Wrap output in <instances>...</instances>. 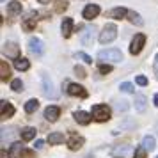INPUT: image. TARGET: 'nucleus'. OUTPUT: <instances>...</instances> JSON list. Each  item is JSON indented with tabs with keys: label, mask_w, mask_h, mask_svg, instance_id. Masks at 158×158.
Returning <instances> with one entry per match:
<instances>
[{
	"label": "nucleus",
	"mask_w": 158,
	"mask_h": 158,
	"mask_svg": "<svg viewBox=\"0 0 158 158\" xmlns=\"http://www.w3.org/2000/svg\"><path fill=\"white\" fill-rule=\"evenodd\" d=\"M115 37H117V27H115L114 23H107L105 27H103V30L100 32V43L101 44H108L112 43Z\"/></svg>",
	"instance_id": "f257e3e1"
},
{
	"label": "nucleus",
	"mask_w": 158,
	"mask_h": 158,
	"mask_svg": "<svg viewBox=\"0 0 158 158\" xmlns=\"http://www.w3.org/2000/svg\"><path fill=\"white\" fill-rule=\"evenodd\" d=\"M98 59L103 60V62H121L123 60V53L121 50H117V48H108V50H101L98 53Z\"/></svg>",
	"instance_id": "f03ea898"
},
{
	"label": "nucleus",
	"mask_w": 158,
	"mask_h": 158,
	"mask_svg": "<svg viewBox=\"0 0 158 158\" xmlns=\"http://www.w3.org/2000/svg\"><path fill=\"white\" fill-rule=\"evenodd\" d=\"M91 115H93L94 121L105 123V121H108V119H110V108H108L107 105H94Z\"/></svg>",
	"instance_id": "7ed1b4c3"
},
{
	"label": "nucleus",
	"mask_w": 158,
	"mask_h": 158,
	"mask_svg": "<svg viewBox=\"0 0 158 158\" xmlns=\"http://www.w3.org/2000/svg\"><path fill=\"white\" fill-rule=\"evenodd\" d=\"M144 43H146V36H144V34H137V36L133 37L131 44H130V53H131V55L140 53L142 48H144Z\"/></svg>",
	"instance_id": "20e7f679"
},
{
	"label": "nucleus",
	"mask_w": 158,
	"mask_h": 158,
	"mask_svg": "<svg viewBox=\"0 0 158 158\" xmlns=\"http://www.w3.org/2000/svg\"><path fill=\"white\" fill-rule=\"evenodd\" d=\"M41 82H43V94L46 98H57V93L53 91V82L48 75H43L41 77Z\"/></svg>",
	"instance_id": "39448f33"
},
{
	"label": "nucleus",
	"mask_w": 158,
	"mask_h": 158,
	"mask_svg": "<svg viewBox=\"0 0 158 158\" xmlns=\"http://www.w3.org/2000/svg\"><path fill=\"white\" fill-rule=\"evenodd\" d=\"M2 52H4V55H7L9 59H20V46L16 43H11V41H7V43L4 44V48H2Z\"/></svg>",
	"instance_id": "423d86ee"
},
{
	"label": "nucleus",
	"mask_w": 158,
	"mask_h": 158,
	"mask_svg": "<svg viewBox=\"0 0 158 158\" xmlns=\"http://www.w3.org/2000/svg\"><path fill=\"white\" fill-rule=\"evenodd\" d=\"M94 34H96V29L93 27H85L84 29V32H82V36H80V41H82V44L84 46H93L94 43Z\"/></svg>",
	"instance_id": "0eeeda50"
},
{
	"label": "nucleus",
	"mask_w": 158,
	"mask_h": 158,
	"mask_svg": "<svg viewBox=\"0 0 158 158\" xmlns=\"http://www.w3.org/2000/svg\"><path fill=\"white\" fill-rule=\"evenodd\" d=\"M29 50H30V53H34V55H43V52H44L43 41H41L39 37H30L29 39Z\"/></svg>",
	"instance_id": "6e6552de"
},
{
	"label": "nucleus",
	"mask_w": 158,
	"mask_h": 158,
	"mask_svg": "<svg viewBox=\"0 0 158 158\" xmlns=\"http://www.w3.org/2000/svg\"><path fill=\"white\" fill-rule=\"evenodd\" d=\"M59 115H60V108L55 107V105H50V107H46L44 110V119L50 123H55L59 119Z\"/></svg>",
	"instance_id": "1a4fd4ad"
},
{
	"label": "nucleus",
	"mask_w": 158,
	"mask_h": 158,
	"mask_svg": "<svg viewBox=\"0 0 158 158\" xmlns=\"http://www.w3.org/2000/svg\"><path fill=\"white\" fill-rule=\"evenodd\" d=\"M68 93L71 94V96H78V98H87V91L84 85H78V84H69L68 85Z\"/></svg>",
	"instance_id": "9d476101"
},
{
	"label": "nucleus",
	"mask_w": 158,
	"mask_h": 158,
	"mask_svg": "<svg viewBox=\"0 0 158 158\" xmlns=\"http://www.w3.org/2000/svg\"><path fill=\"white\" fill-rule=\"evenodd\" d=\"M13 114H15V107L6 100L0 101V115H2V119H7V117H11Z\"/></svg>",
	"instance_id": "9b49d317"
},
{
	"label": "nucleus",
	"mask_w": 158,
	"mask_h": 158,
	"mask_svg": "<svg viewBox=\"0 0 158 158\" xmlns=\"http://www.w3.org/2000/svg\"><path fill=\"white\" fill-rule=\"evenodd\" d=\"M82 146H84V137H80V135H71L69 137V140H68V148H69L71 151H78Z\"/></svg>",
	"instance_id": "f8f14e48"
},
{
	"label": "nucleus",
	"mask_w": 158,
	"mask_h": 158,
	"mask_svg": "<svg viewBox=\"0 0 158 158\" xmlns=\"http://www.w3.org/2000/svg\"><path fill=\"white\" fill-rule=\"evenodd\" d=\"M91 119H93V115L89 114V112H84V110H77L75 112V121L78 123V124H89L91 123Z\"/></svg>",
	"instance_id": "ddd939ff"
},
{
	"label": "nucleus",
	"mask_w": 158,
	"mask_h": 158,
	"mask_svg": "<svg viewBox=\"0 0 158 158\" xmlns=\"http://www.w3.org/2000/svg\"><path fill=\"white\" fill-rule=\"evenodd\" d=\"M98 15H100V6H96V4H91V6H87L84 9V18L85 20H93Z\"/></svg>",
	"instance_id": "4468645a"
},
{
	"label": "nucleus",
	"mask_w": 158,
	"mask_h": 158,
	"mask_svg": "<svg viewBox=\"0 0 158 158\" xmlns=\"http://www.w3.org/2000/svg\"><path fill=\"white\" fill-rule=\"evenodd\" d=\"M60 30H62V36H64V37L71 36V32H73V20H71V18H64V20H62Z\"/></svg>",
	"instance_id": "2eb2a0df"
},
{
	"label": "nucleus",
	"mask_w": 158,
	"mask_h": 158,
	"mask_svg": "<svg viewBox=\"0 0 158 158\" xmlns=\"http://www.w3.org/2000/svg\"><path fill=\"white\" fill-rule=\"evenodd\" d=\"M11 78V69H9V66L6 60H0V80L2 82H7Z\"/></svg>",
	"instance_id": "dca6fc26"
},
{
	"label": "nucleus",
	"mask_w": 158,
	"mask_h": 158,
	"mask_svg": "<svg viewBox=\"0 0 158 158\" xmlns=\"http://www.w3.org/2000/svg\"><path fill=\"white\" fill-rule=\"evenodd\" d=\"M108 16L114 18V20H121L124 16H128V11L124 7H115V9H112V11H108Z\"/></svg>",
	"instance_id": "f3484780"
},
{
	"label": "nucleus",
	"mask_w": 158,
	"mask_h": 158,
	"mask_svg": "<svg viewBox=\"0 0 158 158\" xmlns=\"http://www.w3.org/2000/svg\"><path fill=\"white\" fill-rule=\"evenodd\" d=\"M46 140H48L52 146H55V144H62V142H64V135H62L60 131H53V133H50V135H48V139H46Z\"/></svg>",
	"instance_id": "a211bd4d"
},
{
	"label": "nucleus",
	"mask_w": 158,
	"mask_h": 158,
	"mask_svg": "<svg viewBox=\"0 0 158 158\" xmlns=\"http://www.w3.org/2000/svg\"><path fill=\"white\" fill-rule=\"evenodd\" d=\"M146 96L144 94H135V110L139 112H144L146 110Z\"/></svg>",
	"instance_id": "6ab92c4d"
},
{
	"label": "nucleus",
	"mask_w": 158,
	"mask_h": 158,
	"mask_svg": "<svg viewBox=\"0 0 158 158\" xmlns=\"http://www.w3.org/2000/svg\"><path fill=\"white\" fill-rule=\"evenodd\" d=\"M20 135H22L23 140H32L34 137H36V128H32V126H27V128H23L20 131Z\"/></svg>",
	"instance_id": "aec40b11"
},
{
	"label": "nucleus",
	"mask_w": 158,
	"mask_h": 158,
	"mask_svg": "<svg viewBox=\"0 0 158 158\" xmlns=\"http://www.w3.org/2000/svg\"><path fill=\"white\" fill-rule=\"evenodd\" d=\"M15 68L18 69V71H27V69L30 68V62L27 60V59L20 57V59H16L15 60Z\"/></svg>",
	"instance_id": "412c9836"
},
{
	"label": "nucleus",
	"mask_w": 158,
	"mask_h": 158,
	"mask_svg": "<svg viewBox=\"0 0 158 158\" xmlns=\"http://www.w3.org/2000/svg\"><path fill=\"white\" fill-rule=\"evenodd\" d=\"M23 146L20 142H15V144H11V149H9V156H22V153H23Z\"/></svg>",
	"instance_id": "4be33fe9"
},
{
	"label": "nucleus",
	"mask_w": 158,
	"mask_h": 158,
	"mask_svg": "<svg viewBox=\"0 0 158 158\" xmlns=\"http://www.w3.org/2000/svg\"><path fill=\"white\" fill-rule=\"evenodd\" d=\"M37 108H39V101L34 100V98H32V100H29L27 103H25V112H27V114H34Z\"/></svg>",
	"instance_id": "5701e85b"
},
{
	"label": "nucleus",
	"mask_w": 158,
	"mask_h": 158,
	"mask_svg": "<svg viewBox=\"0 0 158 158\" xmlns=\"http://www.w3.org/2000/svg\"><path fill=\"white\" fill-rule=\"evenodd\" d=\"M128 20L133 23V25H139V27H140V25H144V20L140 18V15H139V13H135V11H128Z\"/></svg>",
	"instance_id": "b1692460"
},
{
	"label": "nucleus",
	"mask_w": 158,
	"mask_h": 158,
	"mask_svg": "<svg viewBox=\"0 0 158 158\" xmlns=\"http://www.w3.org/2000/svg\"><path fill=\"white\" fill-rule=\"evenodd\" d=\"M142 146L146 148V151H153L155 148H156V142H155V137H144V140H142Z\"/></svg>",
	"instance_id": "393cba45"
},
{
	"label": "nucleus",
	"mask_w": 158,
	"mask_h": 158,
	"mask_svg": "<svg viewBox=\"0 0 158 158\" xmlns=\"http://www.w3.org/2000/svg\"><path fill=\"white\" fill-rule=\"evenodd\" d=\"M7 11L11 13V15H20L22 13V4L20 2H9V6H7Z\"/></svg>",
	"instance_id": "a878e982"
},
{
	"label": "nucleus",
	"mask_w": 158,
	"mask_h": 158,
	"mask_svg": "<svg viewBox=\"0 0 158 158\" xmlns=\"http://www.w3.org/2000/svg\"><path fill=\"white\" fill-rule=\"evenodd\" d=\"M75 59H77V60H82V62H85V64H93V59L89 57L87 53H84V52H77V53H75Z\"/></svg>",
	"instance_id": "bb28decb"
},
{
	"label": "nucleus",
	"mask_w": 158,
	"mask_h": 158,
	"mask_svg": "<svg viewBox=\"0 0 158 158\" xmlns=\"http://www.w3.org/2000/svg\"><path fill=\"white\" fill-rule=\"evenodd\" d=\"M11 89H13V91H16V93H20V91H23V82H22L20 78L11 80Z\"/></svg>",
	"instance_id": "cd10ccee"
},
{
	"label": "nucleus",
	"mask_w": 158,
	"mask_h": 158,
	"mask_svg": "<svg viewBox=\"0 0 158 158\" xmlns=\"http://www.w3.org/2000/svg\"><path fill=\"white\" fill-rule=\"evenodd\" d=\"M119 89H121L123 93H128V94L135 93V89H133V85H131V84H130V82H123L121 85H119Z\"/></svg>",
	"instance_id": "c85d7f7f"
},
{
	"label": "nucleus",
	"mask_w": 158,
	"mask_h": 158,
	"mask_svg": "<svg viewBox=\"0 0 158 158\" xmlns=\"http://www.w3.org/2000/svg\"><path fill=\"white\" fill-rule=\"evenodd\" d=\"M34 27H36V18H27L23 22V29L25 30H32Z\"/></svg>",
	"instance_id": "c756f323"
},
{
	"label": "nucleus",
	"mask_w": 158,
	"mask_h": 158,
	"mask_svg": "<svg viewBox=\"0 0 158 158\" xmlns=\"http://www.w3.org/2000/svg\"><path fill=\"white\" fill-rule=\"evenodd\" d=\"M146 155H148V151H146V148H144V146L137 148L135 153H133V156H135V158H146Z\"/></svg>",
	"instance_id": "7c9ffc66"
},
{
	"label": "nucleus",
	"mask_w": 158,
	"mask_h": 158,
	"mask_svg": "<svg viewBox=\"0 0 158 158\" xmlns=\"http://www.w3.org/2000/svg\"><path fill=\"white\" fill-rule=\"evenodd\" d=\"M98 69H100V73L107 75V73L112 71V66H110V64H100V66H98Z\"/></svg>",
	"instance_id": "2f4dec72"
},
{
	"label": "nucleus",
	"mask_w": 158,
	"mask_h": 158,
	"mask_svg": "<svg viewBox=\"0 0 158 158\" xmlns=\"http://www.w3.org/2000/svg\"><path fill=\"white\" fill-rule=\"evenodd\" d=\"M75 73H77V75H78L80 78H85V77H87L85 69H84V68H82V66H77V68H75Z\"/></svg>",
	"instance_id": "473e14b6"
},
{
	"label": "nucleus",
	"mask_w": 158,
	"mask_h": 158,
	"mask_svg": "<svg viewBox=\"0 0 158 158\" xmlns=\"http://www.w3.org/2000/svg\"><path fill=\"white\" fill-rule=\"evenodd\" d=\"M34 155H36L34 151H29V149H25V151L22 153V156H20V158H34Z\"/></svg>",
	"instance_id": "72a5a7b5"
},
{
	"label": "nucleus",
	"mask_w": 158,
	"mask_h": 158,
	"mask_svg": "<svg viewBox=\"0 0 158 158\" xmlns=\"http://www.w3.org/2000/svg\"><path fill=\"white\" fill-rule=\"evenodd\" d=\"M137 84H139V85H148V78L142 77V75H139V77H137Z\"/></svg>",
	"instance_id": "f704fd0d"
},
{
	"label": "nucleus",
	"mask_w": 158,
	"mask_h": 158,
	"mask_svg": "<svg viewBox=\"0 0 158 158\" xmlns=\"http://www.w3.org/2000/svg\"><path fill=\"white\" fill-rule=\"evenodd\" d=\"M126 103H128V101H119V103H117V110H126V108H128Z\"/></svg>",
	"instance_id": "c9c22d12"
},
{
	"label": "nucleus",
	"mask_w": 158,
	"mask_h": 158,
	"mask_svg": "<svg viewBox=\"0 0 158 158\" xmlns=\"http://www.w3.org/2000/svg\"><path fill=\"white\" fill-rule=\"evenodd\" d=\"M153 69H155V75H156V80H158V55L155 57V62H153Z\"/></svg>",
	"instance_id": "e433bc0d"
},
{
	"label": "nucleus",
	"mask_w": 158,
	"mask_h": 158,
	"mask_svg": "<svg viewBox=\"0 0 158 158\" xmlns=\"http://www.w3.org/2000/svg\"><path fill=\"white\" fill-rule=\"evenodd\" d=\"M59 6H57V11H62V9H66L68 7V4H66L64 0H60V2H57Z\"/></svg>",
	"instance_id": "4c0bfd02"
},
{
	"label": "nucleus",
	"mask_w": 158,
	"mask_h": 158,
	"mask_svg": "<svg viewBox=\"0 0 158 158\" xmlns=\"http://www.w3.org/2000/svg\"><path fill=\"white\" fill-rule=\"evenodd\" d=\"M43 146H44V140H41V139H39V140H36V146H34V148H36V149H41Z\"/></svg>",
	"instance_id": "58836bf2"
},
{
	"label": "nucleus",
	"mask_w": 158,
	"mask_h": 158,
	"mask_svg": "<svg viewBox=\"0 0 158 158\" xmlns=\"http://www.w3.org/2000/svg\"><path fill=\"white\" fill-rule=\"evenodd\" d=\"M155 105H156V107H158V93L155 94Z\"/></svg>",
	"instance_id": "ea45409f"
},
{
	"label": "nucleus",
	"mask_w": 158,
	"mask_h": 158,
	"mask_svg": "<svg viewBox=\"0 0 158 158\" xmlns=\"http://www.w3.org/2000/svg\"><path fill=\"white\" fill-rule=\"evenodd\" d=\"M37 2H41V4H48L50 0H37Z\"/></svg>",
	"instance_id": "a19ab883"
},
{
	"label": "nucleus",
	"mask_w": 158,
	"mask_h": 158,
	"mask_svg": "<svg viewBox=\"0 0 158 158\" xmlns=\"http://www.w3.org/2000/svg\"><path fill=\"white\" fill-rule=\"evenodd\" d=\"M156 158H158V156H156Z\"/></svg>",
	"instance_id": "79ce46f5"
}]
</instances>
